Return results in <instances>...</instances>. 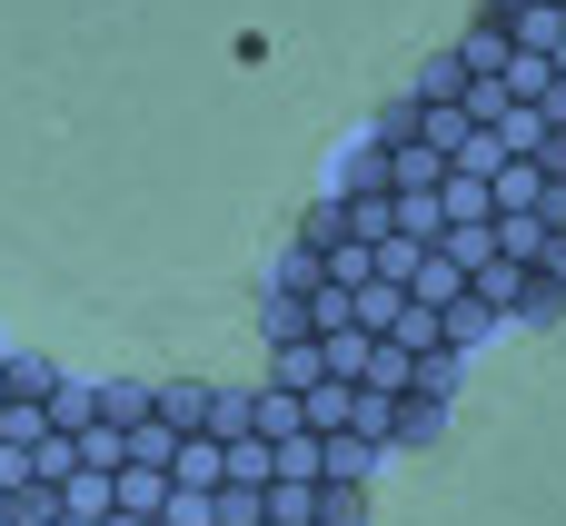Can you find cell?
<instances>
[{
  "label": "cell",
  "mask_w": 566,
  "mask_h": 526,
  "mask_svg": "<svg viewBox=\"0 0 566 526\" xmlns=\"http://www.w3.org/2000/svg\"><path fill=\"white\" fill-rule=\"evenodd\" d=\"M358 229H348V189H318L308 199V219H298V249H318V259H338Z\"/></svg>",
  "instance_id": "3957f363"
},
{
  "label": "cell",
  "mask_w": 566,
  "mask_h": 526,
  "mask_svg": "<svg viewBox=\"0 0 566 526\" xmlns=\"http://www.w3.org/2000/svg\"><path fill=\"white\" fill-rule=\"evenodd\" d=\"M159 526H219V487H179V497H169V517Z\"/></svg>",
  "instance_id": "484cf974"
},
{
  "label": "cell",
  "mask_w": 566,
  "mask_h": 526,
  "mask_svg": "<svg viewBox=\"0 0 566 526\" xmlns=\"http://www.w3.org/2000/svg\"><path fill=\"white\" fill-rule=\"evenodd\" d=\"M497 328H507V318H497L488 298H458V308H448V348H458V358H468L478 338H497Z\"/></svg>",
  "instance_id": "ffe728a7"
},
{
  "label": "cell",
  "mask_w": 566,
  "mask_h": 526,
  "mask_svg": "<svg viewBox=\"0 0 566 526\" xmlns=\"http://www.w3.org/2000/svg\"><path fill=\"white\" fill-rule=\"evenodd\" d=\"M507 40H517L527 60H557V40H566V10H557V0H517V20H507Z\"/></svg>",
  "instance_id": "30bf717a"
},
{
  "label": "cell",
  "mask_w": 566,
  "mask_h": 526,
  "mask_svg": "<svg viewBox=\"0 0 566 526\" xmlns=\"http://www.w3.org/2000/svg\"><path fill=\"white\" fill-rule=\"evenodd\" d=\"M557 308H566V288H557V278H537L527 308H517V328H557Z\"/></svg>",
  "instance_id": "f1b7e54d"
},
{
  "label": "cell",
  "mask_w": 566,
  "mask_h": 526,
  "mask_svg": "<svg viewBox=\"0 0 566 526\" xmlns=\"http://www.w3.org/2000/svg\"><path fill=\"white\" fill-rule=\"evenodd\" d=\"M0 358H10V348H0Z\"/></svg>",
  "instance_id": "1f68e13d"
},
{
  "label": "cell",
  "mask_w": 566,
  "mask_h": 526,
  "mask_svg": "<svg viewBox=\"0 0 566 526\" xmlns=\"http://www.w3.org/2000/svg\"><path fill=\"white\" fill-rule=\"evenodd\" d=\"M0 408H10V358H0Z\"/></svg>",
  "instance_id": "f546056e"
},
{
  "label": "cell",
  "mask_w": 566,
  "mask_h": 526,
  "mask_svg": "<svg viewBox=\"0 0 566 526\" xmlns=\"http://www.w3.org/2000/svg\"><path fill=\"white\" fill-rule=\"evenodd\" d=\"M60 428H50V408H30V398H10L0 408V448H50Z\"/></svg>",
  "instance_id": "44dd1931"
},
{
  "label": "cell",
  "mask_w": 566,
  "mask_h": 526,
  "mask_svg": "<svg viewBox=\"0 0 566 526\" xmlns=\"http://www.w3.org/2000/svg\"><path fill=\"white\" fill-rule=\"evenodd\" d=\"M497 139H507V159H537V149L557 139V119H547V109H507V119H497Z\"/></svg>",
  "instance_id": "ac0fdd59"
},
{
  "label": "cell",
  "mask_w": 566,
  "mask_h": 526,
  "mask_svg": "<svg viewBox=\"0 0 566 526\" xmlns=\"http://www.w3.org/2000/svg\"><path fill=\"white\" fill-rule=\"evenodd\" d=\"M428 129V99L418 90H398V99H378V119H368V149H408Z\"/></svg>",
  "instance_id": "8fae6325"
},
{
  "label": "cell",
  "mask_w": 566,
  "mask_h": 526,
  "mask_svg": "<svg viewBox=\"0 0 566 526\" xmlns=\"http://www.w3.org/2000/svg\"><path fill=\"white\" fill-rule=\"evenodd\" d=\"M50 428H60V438L99 428V378H60V398H50Z\"/></svg>",
  "instance_id": "5bb4252c"
},
{
  "label": "cell",
  "mask_w": 566,
  "mask_h": 526,
  "mask_svg": "<svg viewBox=\"0 0 566 526\" xmlns=\"http://www.w3.org/2000/svg\"><path fill=\"white\" fill-rule=\"evenodd\" d=\"M458 368H468L458 348H438V358H418V398H438V408H448V398H458Z\"/></svg>",
  "instance_id": "cb8c5ba5"
},
{
  "label": "cell",
  "mask_w": 566,
  "mask_h": 526,
  "mask_svg": "<svg viewBox=\"0 0 566 526\" xmlns=\"http://www.w3.org/2000/svg\"><path fill=\"white\" fill-rule=\"evenodd\" d=\"M109 526H149V517H109Z\"/></svg>",
  "instance_id": "4dcf8cb0"
},
{
  "label": "cell",
  "mask_w": 566,
  "mask_h": 526,
  "mask_svg": "<svg viewBox=\"0 0 566 526\" xmlns=\"http://www.w3.org/2000/svg\"><path fill=\"white\" fill-rule=\"evenodd\" d=\"M527 288H537V269H527V259H488V269L468 278V298H488L497 318H517V308H527Z\"/></svg>",
  "instance_id": "277c9868"
},
{
  "label": "cell",
  "mask_w": 566,
  "mask_h": 526,
  "mask_svg": "<svg viewBox=\"0 0 566 526\" xmlns=\"http://www.w3.org/2000/svg\"><path fill=\"white\" fill-rule=\"evenodd\" d=\"M318 526H368V487H318Z\"/></svg>",
  "instance_id": "d4e9b609"
},
{
  "label": "cell",
  "mask_w": 566,
  "mask_h": 526,
  "mask_svg": "<svg viewBox=\"0 0 566 526\" xmlns=\"http://www.w3.org/2000/svg\"><path fill=\"white\" fill-rule=\"evenodd\" d=\"M249 438H269V448H289V438H308V398H289V388H249Z\"/></svg>",
  "instance_id": "7a4b0ae2"
},
{
  "label": "cell",
  "mask_w": 566,
  "mask_h": 526,
  "mask_svg": "<svg viewBox=\"0 0 566 526\" xmlns=\"http://www.w3.org/2000/svg\"><path fill=\"white\" fill-rule=\"evenodd\" d=\"M547 239H557V229H547L537 209H527V219H497V259H527V269H537V259H547Z\"/></svg>",
  "instance_id": "d6986e66"
},
{
  "label": "cell",
  "mask_w": 566,
  "mask_h": 526,
  "mask_svg": "<svg viewBox=\"0 0 566 526\" xmlns=\"http://www.w3.org/2000/svg\"><path fill=\"white\" fill-rule=\"evenodd\" d=\"M418 139H428V149H438V159H458V149H468V139H478V119H468V109H458V99H428V129H418Z\"/></svg>",
  "instance_id": "2e32d148"
},
{
  "label": "cell",
  "mask_w": 566,
  "mask_h": 526,
  "mask_svg": "<svg viewBox=\"0 0 566 526\" xmlns=\"http://www.w3.org/2000/svg\"><path fill=\"white\" fill-rule=\"evenodd\" d=\"M328 378V338H298V348H269V388H289V398H308Z\"/></svg>",
  "instance_id": "52a82bcc"
},
{
  "label": "cell",
  "mask_w": 566,
  "mask_h": 526,
  "mask_svg": "<svg viewBox=\"0 0 566 526\" xmlns=\"http://www.w3.org/2000/svg\"><path fill=\"white\" fill-rule=\"evenodd\" d=\"M99 418L109 428H149L159 418V378H99Z\"/></svg>",
  "instance_id": "ba28073f"
},
{
  "label": "cell",
  "mask_w": 566,
  "mask_h": 526,
  "mask_svg": "<svg viewBox=\"0 0 566 526\" xmlns=\"http://www.w3.org/2000/svg\"><path fill=\"white\" fill-rule=\"evenodd\" d=\"M408 298H418V308H438V318H448V308H458V298H468V269H458V259H448V249H428V259H418V278H408Z\"/></svg>",
  "instance_id": "8992f818"
},
{
  "label": "cell",
  "mask_w": 566,
  "mask_h": 526,
  "mask_svg": "<svg viewBox=\"0 0 566 526\" xmlns=\"http://www.w3.org/2000/svg\"><path fill=\"white\" fill-rule=\"evenodd\" d=\"M159 428L209 438V428H219V388H209V378H159Z\"/></svg>",
  "instance_id": "6da1fadb"
},
{
  "label": "cell",
  "mask_w": 566,
  "mask_h": 526,
  "mask_svg": "<svg viewBox=\"0 0 566 526\" xmlns=\"http://www.w3.org/2000/svg\"><path fill=\"white\" fill-rule=\"evenodd\" d=\"M169 477H179V487H229V438H179Z\"/></svg>",
  "instance_id": "7c38bea8"
},
{
  "label": "cell",
  "mask_w": 566,
  "mask_h": 526,
  "mask_svg": "<svg viewBox=\"0 0 566 526\" xmlns=\"http://www.w3.org/2000/svg\"><path fill=\"white\" fill-rule=\"evenodd\" d=\"M60 378H70L60 358H40V348H10V398H30V408H50V398H60Z\"/></svg>",
  "instance_id": "4fadbf2b"
},
{
  "label": "cell",
  "mask_w": 566,
  "mask_h": 526,
  "mask_svg": "<svg viewBox=\"0 0 566 526\" xmlns=\"http://www.w3.org/2000/svg\"><path fill=\"white\" fill-rule=\"evenodd\" d=\"M169 497H179V477L169 467H119V517H169Z\"/></svg>",
  "instance_id": "9c48e42d"
},
{
  "label": "cell",
  "mask_w": 566,
  "mask_h": 526,
  "mask_svg": "<svg viewBox=\"0 0 566 526\" xmlns=\"http://www.w3.org/2000/svg\"><path fill=\"white\" fill-rule=\"evenodd\" d=\"M279 477H298V487H328V477H318V438H289V448H279Z\"/></svg>",
  "instance_id": "83f0119b"
},
{
  "label": "cell",
  "mask_w": 566,
  "mask_h": 526,
  "mask_svg": "<svg viewBox=\"0 0 566 526\" xmlns=\"http://www.w3.org/2000/svg\"><path fill=\"white\" fill-rule=\"evenodd\" d=\"M468 90H478V80L458 70V50H438V60L418 70V99H468Z\"/></svg>",
  "instance_id": "603a6c76"
},
{
  "label": "cell",
  "mask_w": 566,
  "mask_h": 526,
  "mask_svg": "<svg viewBox=\"0 0 566 526\" xmlns=\"http://www.w3.org/2000/svg\"><path fill=\"white\" fill-rule=\"evenodd\" d=\"M229 487H279V448L269 438H229Z\"/></svg>",
  "instance_id": "e0dca14e"
},
{
  "label": "cell",
  "mask_w": 566,
  "mask_h": 526,
  "mask_svg": "<svg viewBox=\"0 0 566 526\" xmlns=\"http://www.w3.org/2000/svg\"><path fill=\"white\" fill-rule=\"evenodd\" d=\"M438 428H448V408H438V398H398V408H388V448H428Z\"/></svg>",
  "instance_id": "9a60e30c"
},
{
  "label": "cell",
  "mask_w": 566,
  "mask_h": 526,
  "mask_svg": "<svg viewBox=\"0 0 566 526\" xmlns=\"http://www.w3.org/2000/svg\"><path fill=\"white\" fill-rule=\"evenodd\" d=\"M40 487V448H0V497H30Z\"/></svg>",
  "instance_id": "4316f807"
},
{
  "label": "cell",
  "mask_w": 566,
  "mask_h": 526,
  "mask_svg": "<svg viewBox=\"0 0 566 526\" xmlns=\"http://www.w3.org/2000/svg\"><path fill=\"white\" fill-rule=\"evenodd\" d=\"M507 60H517V40H507V30H488V20H468V30H458V70H468V80H507Z\"/></svg>",
  "instance_id": "5b68a950"
},
{
  "label": "cell",
  "mask_w": 566,
  "mask_h": 526,
  "mask_svg": "<svg viewBox=\"0 0 566 526\" xmlns=\"http://www.w3.org/2000/svg\"><path fill=\"white\" fill-rule=\"evenodd\" d=\"M269 526H318V487L279 477V487H269Z\"/></svg>",
  "instance_id": "7402d4cb"
},
{
  "label": "cell",
  "mask_w": 566,
  "mask_h": 526,
  "mask_svg": "<svg viewBox=\"0 0 566 526\" xmlns=\"http://www.w3.org/2000/svg\"><path fill=\"white\" fill-rule=\"evenodd\" d=\"M557 10H566V0H557Z\"/></svg>",
  "instance_id": "d6a6232c"
}]
</instances>
